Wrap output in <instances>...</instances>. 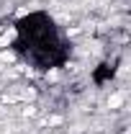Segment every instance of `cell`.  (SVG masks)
I'll list each match as a JSON object with an SVG mask.
<instances>
[{
  "label": "cell",
  "mask_w": 131,
  "mask_h": 134,
  "mask_svg": "<svg viewBox=\"0 0 131 134\" xmlns=\"http://www.w3.org/2000/svg\"><path fill=\"white\" fill-rule=\"evenodd\" d=\"M121 103H123V98H121V96H111V100H108V106H111V108H118Z\"/></svg>",
  "instance_id": "6da1fadb"
}]
</instances>
